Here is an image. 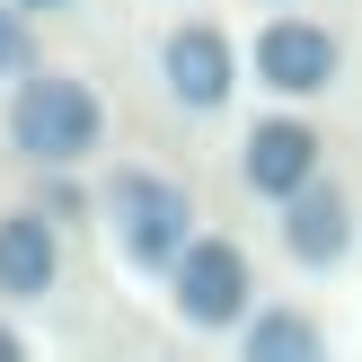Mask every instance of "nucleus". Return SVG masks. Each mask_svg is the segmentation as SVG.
I'll use <instances>...</instances> for the list:
<instances>
[{"mask_svg":"<svg viewBox=\"0 0 362 362\" xmlns=\"http://www.w3.org/2000/svg\"><path fill=\"white\" fill-rule=\"evenodd\" d=\"M98 133H106V106L88 98V80H71V71L18 80V98H9L18 159H35V168H80V159L98 151Z\"/></svg>","mask_w":362,"mask_h":362,"instance_id":"f257e3e1","label":"nucleus"},{"mask_svg":"<svg viewBox=\"0 0 362 362\" xmlns=\"http://www.w3.org/2000/svg\"><path fill=\"white\" fill-rule=\"evenodd\" d=\"M106 230H115V247L141 274H168V265L186 257V239H194V204H186V186L159 177V168H115V186H106Z\"/></svg>","mask_w":362,"mask_h":362,"instance_id":"f03ea898","label":"nucleus"},{"mask_svg":"<svg viewBox=\"0 0 362 362\" xmlns=\"http://www.w3.org/2000/svg\"><path fill=\"white\" fill-rule=\"evenodd\" d=\"M168 300H177L186 327H247V300H257L247 247H230V239H186V257L168 265Z\"/></svg>","mask_w":362,"mask_h":362,"instance_id":"7ed1b4c3","label":"nucleus"},{"mask_svg":"<svg viewBox=\"0 0 362 362\" xmlns=\"http://www.w3.org/2000/svg\"><path fill=\"white\" fill-rule=\"evenodd\" d=\"M159 80H168V98L186 106V115H212V106H230V80H239V53H230L221 27H168V45H159Z\"/></svg>","mask_w":362,"mask_h":362,"instance_id":"20e7f679","label":"nucleus"},{"mask_svg":"<svg viewBox=\"0 0 362 362\" xmlns=\"http://www.w3.org/2000/svg\"><path fill=\"white\" fill-rule=\"evenodd\" d=\"M336 71H345V53H336V35L318 27V18H274V27H257V80L265 88L318 98V88H336Z\"/></svg>","mask_w":362,"mask_h":362,"instance_id":"39448f33","label":"nucleus"},{"mask_svg":"<svg viewBox=\"0 0 362 362\" xmlns=\"http://www.w3.org/2000/svg\"><path fill=\"white\" fill-rule=\"evenodd\" d=\"M318 151H327V141H318L300 115H265L257 133L239 141V177H247V194H265V204H292V194L318 177Z\"/></svg>","mask_w":362,"mask_h":362,"instance_id":"423d86ee","label":"nucleus"},{"mask_svg":"<svg viewBox=\"0 0 362 362\" xmlns=\"http://www.w3.org/2000/svg\"><path fill=\"white\" fill-rule=\"evenodd\" d=\"M283 247H292L300 265H345V247H354V204H345V186H300L292 204H283Z\"/></svg>","mask_w":362,"mask_h":362,"instance_id":"0eeeda50","label":"nucleus"},{"mask_svg":"<svg viewBox=\"0 0 362 362\" xmlns=\"http://www.w3.org/2000/svg\"><path fill=\"white\" fill-rule=\"evenodd\" d=\"M62 274V239L45 212H0V300H45Z\"/></svg>","mask_w":362,"mask_h":362,"instance_id":"6e6552de","label":"nucleus"},{"mask_svg":"<svg viewBox=\"0 0 362 362\" xmlns=\"http://www.w3.org/2000/svg\"><path fill=\"white\" fill-rule=\"evenodd\" d=\"M239 362H327V336L310 310H257L239 327Z\"/></svg>","mask_w":362,"mask_h":362,"instance_id":"1a4fd4ad","label":"nucleus"},{"mask_svg":"<svg viewBox=\"0 0 362 362\" xmlns=\"http://www.w3.org/2000/svg\"><path fill=\"white\" fill-rule=\"evenodd\" d=\"M9 71H27V9L0 0V80H9Z\"/></svg>","mask_w":362,"mask_h":362,"instance_id":"9d476101","label":"nucleus"},{"mask_svg":"<svg viewBox=\"0 0 362 362\" xmlns=\"http://www.w3.org/2000/svg\"><path fill=\"white\" fill-rule=\"evenodd\" d=\"M0 362H27V345H18V327H0Z\"/></svg>","mask_w":362,"mask_h":362,"instance_id":"9b49d317","label":"nucleus"},{"mask_svg":"<svg viewBox=\"0 0 362 362\" xmlns=\"http://www.w3.org/2000/svg\"><path fill=\"white\" fill-rule=\"evenodd\" d=\"M18 9H71V0H18Z\"/></svg>","mask_w":362,"mask_h":362,"instance_id":"f8f14e48","label":"nucleus"}]
</instances>
